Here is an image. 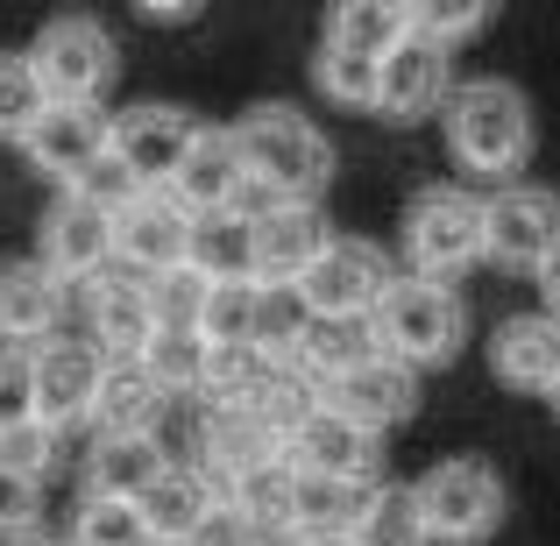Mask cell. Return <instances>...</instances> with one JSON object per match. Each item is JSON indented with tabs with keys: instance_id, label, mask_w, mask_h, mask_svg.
<instances>
[{
	"instance_id": "obj_1",
	"label": "cell",
	"mask_w": 560,
	"mask_h": 546,
	"mask_svg": "<svg viewBox=\"0 0 560 546\" xmlns=\"http://www.w3.org/2000/svg\"><path fill=\"white\" fill-rule=\"evenodd\" d=\"M440 121H447V150L462 171L490 185H511L525 164H533V100L518 93L511 79H468V85H447L440 100Z\"/></svg>"
},
{
	"instance_id": "obj_2",
	"label": "cell",
	"mask_w": 560,
	"mask_h": 546,
	"mask_svg": "<svg viewBox=\"0 0 560 546\" xmlns=\"http://www.w3.org/2000/svg\"><path fill=\"white\" fill-rule=\"evenodd\" d=\"M370 341H376V356H390L405 369H447L468 341V305L440 277H419V270L390 277L383 299L370 305Z\"/></svg>"
},
{
	"instance_id": "obj_3",
	"label": "cell",
	"mask_w": 560,
	"mask_h": 546,
	"mask_svg": "<svg viewBox=\"0 0 560 546\" xmlns=\"http://www.w3.org/2000/svg\"><path fill=\"white\" fill-rule=\"evenodd\" d=\"M228 136H234V150H242V171L270 191V199H319L327 178H334V142L319 136L299 107H248Z\"/></svg>"
},
{
	"instance_id": "obj_4",
	"label": "cell",
	"mask_w": 560,
	"mask_h": 546,
	"mask_svg": "<svg viewBox=\"0 0 560 546\" xmlns=\"http://www.w3.org/2000/svg\"><path fill=\"white\" fill-rule=\"evenodd\" d=\"M411 504H419V525L433 546H482L504 525V483H497L490 462L454 454V462H433L411 483Z\"/></svg>"
},
{
	"instance_id": "obj_5",
	"label": "cell",
	"mask_w": 560,
	"mask_h": 546,
	"mask_svg": "<svg viewBox=\"0 0 560 546\" xmlns=\"http://www.w3.org/2000/svg\"><path fill=\"white\" fill-rule=\"evenodd\" d=\"M405 256L419 277H440V284L476 270L482 263V199L462 185H425L405 206Z\"/></svg>"
},
{
	"instance_id": "obj_6",
	"label": "cell",
	"mask_w": 560,
	"mask_h": 546,
	"mask_svg": "<svg viewBox=\"0 0 560 546\" xmlns=\"http://www.w3.org/2000/svg\"><path fill=\"white\" fill-rule=\"evenodd\" d=\"M22 57H28V71H36L43 100H107L114 71H121L114 36L93 14H57V22H43Z\"/></svg>"
},
{
	"instance_id": "obj_7",
	"label": "cell",
	"mask_w": 560,
	"mask_h": 546,
	"mask_svg": "<svg viewBox=\"0 0 560 546\" xmlns=\"http://www.w3.org/2000/svg\"><path fill=\"white\" fill-rule=\"evenodd\" d=\"M390 256H383L376 242H355V234H327V248H319L313 263L299 270V305L313 320H370V305L383 299V284H390Z\"/></svg>"
},
{
	"instance_id": "obj_8",
	"label": "cell",
	"mask_w": 560,
	"mask_h": 546,
	"mask_svg": "<svg viewBox=\"0 0 560 546\" xmlns=\"http://www.w3.org/2000/svg\"><path fill=\"white\" fill-rule=\"evenodd\" d=\"M553 248H560V199L547 185L511 178V185H497L490 199H482V263L533 277Z\"/></svg>"
},
{
	"instance_id": "obj_9",
	"label": "cell",
	"mask_w": 560,
	"mask_h": 546,
	"mask_svg": "<svg viewBox=\"0 0 560 546\" xmlns=\"http://www.w3.org/2000/svg\"><path fill=\"white\" fill-rule=\"evenodd\" d=\"M93 383H100V348L85 334H43L28 341V419L43 426H79L85 405H93Z\"/></svg>"
},
{
	"instance_id": "obj_10",
	"label": "cell",
	"mask_w": 560,
	"mask_h": 546,
	"mask_svg": "<svg viewBox=\"0 0 560 546\" xmlns=\"http://www.w3.org/2000/svg\"><path fill=\"white\" fill-rule=\"evenodd\" d=\"M447 85H454V57L440 50V43H425V36H405V43H390V50L376 57L370 114L411 128V121H425V114H440Z\"/></svg>"
},
{
	"instance_id": "obj_11",
	"label": "cell",
	"mask_w": 560,
	"mask_h": 546,
	"mask_svg": "<svg viewBox=\"0 0 560 546\" xmlns=\"http://www.w3.org/2000/svg\"><path fill=\"white\" fill-rule=\"evenodd\" d=\"M376 448H383V433L355 426L348 411H334L327 397H319L305 419L284 426V462L305 468V476H355V483H376Z\"/></svg>"
},
{
	"instance_id": "obj_12",
	"label": "cell",
	"mask_w": 560,
	"mask_h": 546,
	"mask_svg": "<svg viewBox=\"0 0 560 546\" xmlns=\"http://www.w3.org/2000/svg\"><path fill=\"white\" fill-rule=\"evenodd\" d=\"M191 136H199V121H191L185 107H128V114H107V156L136 185H171V171L185 164Z\"/></svg>"
},
{
	"instance_id": "obj_13",
	"label": "cell",
	"mask_w": 560,
	"mask_h": 546,
	"mask_svg": "<svg viewBox=\"0 0 560 546\" xmlns=\"http://www.w3.org/2000/svg\"><path fill=\"white\" fill-rule=\"evenodd\" d=\"M22 150H28V164H36L43 178L71 185L100 150H107V107H100V100H43V114L28 121Z\"/></svg>"
},
{
	"instance_id": "obj_14",
	"label": "cell",
	"mask_w": 560,
	"mask_h": 546,
	"mask_svg": "<svg viewBox=\"0 0 560 546\" xmlns=\"http://www.w3.org/2000/svg\"><path fill=\"white\" fill-rule=\"evenodd\" d=\"M319 397H327L334 411H348L355 426H370V433H390V426H405L411 411H419V369H405L390 356H362L355 369H341Z\"/></svg>"
},
{
	"instance_id": "obj_15",
	"label": "cell",
	"mask_w": 560,
	"mask_h": 546,
	"mask_svg": "<svg viewBox=\"0 0 560 546\" xmlns=\"http://www.w3.org/2000/svg\"><path fill=\"white\" fill-rule=\"evenodd\" d=\"M36 263H50L65 284H85L100 263H114V213L85 206L79 191H57V206L36 228Z\"/></svg>"
},
{
	"instance_id": "obj_16",
	"label": "cell",
	"mask_w": 560,
	"mask_h": 546,
	"mask_svg": "<svg viewBox=\"0 0 560 546\" xmlns=\"http://www.w3.org/2000/svg\"><path fill=\"white\" fill-rule=\"evenodd\" d=\"M185 228L191 213L178 199H171L164 185H142L136 199L114 213V263H128V270H171V263H185Z\"/></svg>"
},
{
	"instance_id": "obj_17",
	"label": "cell",
	"mask_w": 560,
	"mask_h": 546,
	"mask_svg": "<svg viewBox=\"0 0 560 546\" xmlns=\"http://www.w3.org/2000/svg\"><path fill=\"white\" fill-rule=\"evenodd\" d=\"M85 313H93L85 341H93L100 356H136L156 334L150 299H142V270H128V263H100V270L85 277Z\"/></svg>"
},
{
	"instance_id": "obj_18",
	"label": "cell",
	"mask_w": 560,
	"mask_h": 546,
	"mask_svg": "<svg viewBox=\"0 0 560 546\" xmlns=\"http://www.w3.org/2000/svg\"><path fill=\"white\" fill-rule=\"evenodd\" d=\"M319 248H327L319 199H277L270 213H256V284H299Z\"/></svg>"
},
{
	"instance_id": "obj_19",
	"label": "cell",
	"mask_w": 560,
	"mask_h": 546,
	"mask_svg": "<svg viewBox=\"0 0 560 546\" xmlns=\"http://www.w3.org/2000/svg\"><path fill=\"white\" fill-rule=\"evenodd\" d=\"M164 405L171 397L156 391V376L136 356H100V383H93V405H85V419L100 433H156Z\"/></svg>"
},
{
	"instance_id": "obj_20",
	"label": "cell",
	"mask_w": 560,
	"mask_h": 546,
	"mask_svg": "<svg viewBox=\"0 0 560 546\" xmlns=\"http://www.w3.org/2000/svg\"><path fill=\"white\" fill-rule=\"evenodd\" d=\"M65 320V277L50 263L22 256V263H0V341H43L57 334Z\"/></svg>"
},
{
	"instance_id": "obj_21",
	"label": "cell",
	"mask_w": 560,
	"mask_h": 546,
	"mask_svg": "<svg viewBox=\"0 0 560 546\" xmlns=\"http://www.w3.org/2000/svg\"><path fill=\"white\" fill-rule=\"evenodd\" d=\"M248 185V171H242V150H234V136L228 128H206L199 121V136H191V150H185V164L171 171V199L185 206V213H213V206H234V191Z\"/></svg>"
},
{
	"instance_id": "obj_22",
	"label": "cell",
	"mask_w": 560,
	"mask_h": 546,
	"mask_svg": "<svg viewBox=\"0 0 560 546\" xmlns=\"http://www.w3.org/2000/svg\"><path fill=\"white\" fill-rule=\"evenodd\" d=\"M490 369H497V383L539 397V391L560 376V320H553V313H518V320H504V327L490 334Z\"/></svg>"
},
{
	"instance_id": "obj_23",
	"label": "cell",
	"mask_w": 560,
	"mask_h": 546,
	"mask_svg": "<svg viewBox=\"0 0 560 546\" xmlns=\"http://www.w3.org/2000/svg\"><path fill=\"white\" fill-rule=\"evenodd\" d=\"M185 270L206 284H228V277H256V220L213 206V213H191L185 228Z\"/></svg>"
},
{
	"instance_id": "obj_24",
	"label": "cell",
	"mask_w": 560,
	"mask_h": 546,
	"mask_svg": "<svg viewBox=\"0 0 560 546\" xmlns=\"http://www.w3.org/2000/svg\"><path fill=\"white\" fill-rule=\"evenodd\" d=\"M199 454H206V476L228 483V476H242V468H256V462H277V454H284V433L262 426L256 411H242V405H206Z\"/></svg>"
},
{
	"instance_id": "obj_25",
	"label": "cell",
	"mask_w": 560,
	"mask_h": 546,
	"mask_svg": "<svg viewBox=\"0 0 560 546\" xmlns=\"http://www.w3.org/2000/svg\"><path fill=\"white\" fill-rule=\"evenodd\" d=\"M213 504H220L213 476H206V468H178V462H164L150 483H142V497H136V511H142V525H150V539H185Z\"/></svg>"
},
{
	"instance_id": "obj_26",
	"label": "cell",
	"mask_w": 560,
	"mask_h": 546,
	"mask_svg": "<svg viewBox=\"0 0 560 546\" xmlns=\"http://www.w3.org/2000/svg\"><path fill=\"white\" fill-rule=\"evenodd\" d=\"M362 497H370V483H355V476H305V468H291V533L348 539Z\"/></svg>"
},
{
	"instance_id": "obj_27",
	"label": "cell",
	"mask_w": 560,
	"mask_h": 546,
	"mask_svg": "<svg viewBox=\"0 0 560 546\" xmlns=\"http://www.w3.org/2000/svg\"><path fill=\"white\" fill-rule=\"evenodd\" d=\"M156 468H164L156 433H100L93 454H85V497H128L136 504Z\"/></svg>"
},
{
	"instance_id": "obj_28",
	"label": "cell",
	"mask_w": 560,
	"mask_h": 546,
	"mask_svg": "<svg viewBox=\"0 0 560 546\" xmlns=\"http://www.w3.org/2000/svg\"><path fill=\"white\" fill-rule=\"evenodd\" d=\"M405 36H411L405 0H334V14H327V43L348 57H370V65Z\"/></svg>"
},
{
	"instance_id": "obj_29",
	"label": "cell",
	"mask_w": 560,
	"mask_h": 546,
	"mask_svg": "<svg viewBox=\"0 0 560 546\" xmlns=\"http://www.w3.org/2000/svg\"><path fill=\"white\" fill-rule=\"evenodd\" d=\"M213 490H220V504H228L234 519H248L256 533L291 525V462H284V454H277V462L242 468V476H228V483H213Z\"/></svg>"
},
{
	"instance_id": "obj_30",
	"label": "cell",
	"mask_w": 560,
	"mask_h": 546,
	"mask_svg": "<svg viewBox=\"0 0 560 546\" xmlns=\"http://www.w3.org/2000/svg\"><path fill=\"white\" fill-rule=\"evenodd\" d=\"M136 362L156 376V391H164V397H199V391H206V362H213V348L199 341V327H156L150 341L136 348Z\"/></svg>"
},
{
	"instance_id": "obj_31",
	"label": "cell",
	"mask_w": 560,
	"mask_h": 546,
	"mask_svg": "<svg viewBox=\"0 0 560 546\" xmlns=\"http://www.w3.org/2000/svg\"><path fill=\"white\" fill-rule=\"evenodd\" d=\"M362 356H376V341H370V320H305V334H299V348H291V362L305 369V376L327 391L341 369H355Z\"/></svg>"
},
{
	"instance_id": "obj_32",
	"label": "cell",
	"mask_w": 560,
	"mask_h": 546,
	"mask_svg": "<svg viewBox=\"0 0 560 546\" xmlns=\"http://www.w3.org/2000/svg\"><path fill=\"white\" fill-rule=\"evenodd\" d=\"M348 546H433L419 525V504H411V483H370L355 525H348Z\"/></svg>"
},
{
	"instance_id": "obj_33",
	"label": "cell",
	"mask_w": 560,
	"mask_h": 546,
	"mask_svg": "<svg viewBox=\"0 0 560 546\" xmlns=\"http://www.w3.org/2000/svg\"><path fill=\"white\" fill-rule=\"evenodd\" d=\"M199 341L206 348H256V277H228V284H206L199 299Z\"/></svg>"
},
{
	"instance_id": "obj_34",
	"label": "cell",
	"mask_w": 560,
	"mask_h": 546,
	"mask_svg": "<svg viewBox=\"0 0 560 546\" xmlns=\"http://www.w3.org/2000/svg\"><path fill=\"white\" fill-rule=\"evenodd\" d=\"M497 14V0H405V22L411 36L440 43V50H454V43H468L482 22Z\"/></svg>"
},
{
	"instance_id": "obj_35",
	"label": "cell",
	"mask_w": 560,
	"mask_h": 546,
	"mask_svg": "<svg viewBox=\"0 0 560 546\" xmlns=\"http://www.w3.org/2000/svg\"><path fill=\"white\" fill-rule=\"evenodd\" d=\"M71 546H150V525H142V511L128 497H85Z\"/></svg>"
},
{
	"instance_id": "obj_36",
	"label": "cell",
	"mask_w": 560,
	"mask_h": 546,
	"mask_svg": "<svg viewBox=\"0 0 560 546\" xmlns=\"http://www.w3.org/2000/svg\"><path fill=\"white\" fill-rule=\"evenodd\" d=\"M0 468L8 476H22V483H43L57 468V426H43V419H0Z\"/></svg>"
},
{
	"instance_id": "obj_37",
	"label": "cell",
	"mask_w": 560,
	"mask_h": 546,
	"mask_svg": "<svg viewBox=\"0 0 560 546\" xmlns=\"http://www.w3.org/2000/svg\"><path fill=\"white\" fill-rule=\"evenodd\" d=\"M305 305H299V291L291 284H256V348L262 356H291L299 348V334H305Z\"/></svg>"
},
{
	"instance_id": "obj_38",
	"label": "cell",
	"mask_w": 560,
	"mask_h": 546,
	"mask_svg": "<svg viewBox=\"0 0 560 546\" xmlns=\"http://www.w3.org/2000/svg\"><path fill=\"white\" fill-rule=\"evenodd\" d=\"M43 114V85L22 50H0V142H22L28 121Z\"/></svg>"
},
{
	"instance_id": "obj_39",
	"label": "cell",
	"mask_w": 560,
	"mask_h": 546,
	"mask_svg": "<svg viewBox=\"0 0 560 546\" xmlns=\"http://www.w3.org/2000/svg\"><path fill=\"white\" fill-rule=\"evenodd\" d=\"M142 299H150L156 327H191V320H199V299H206V277H191L185 263H171V270L142 277Z\"/></svg>"
},
{
	"instance_id": "obj_40",
	"label": "cell",
	"mask_w": 560,
	"mask_h": 546,
	"mask_svg": "<svg viewBox=\"0 0 560 546\" xmlns=\"http://www.w3.org/2000/svg\"><path fill=\"white\" fill-rule=\"evenodd\" d=\"M313 85H319L327 100H341V107H370L376 65H370V57H348V50H334V43H319V57H313Z\"/></svg>"
},
{
	"instance_id": "obj_41",
	"label": "cell",
	"mask_w": 560,
	"mask_h": 546,
	"mask_svg": "<svg viewBox=\"0 0 560 546\" xmlns=\"http://www.w3.org/2000/svg\"><path fill=\"white\" fill-rule=\"evenodd\" d=\"M65 191H79V199H85V206H100V213H121V206H128V199H136V191H142V185H136V178H128V171H121V164H114V156H107V150H100V156H93V164H85V171H79V178H71Z\"/></svg>"
},
{
	"instance_id": "obj_42",
	"label": "cell",
	"mask_w": 560,
	"mask_h": 546,
	"mask_svg": "<svg viewBox=\"0 0 560 546\" xmlns=\"http://www.w3.org/2000/svg\"><path fill=\"white\" fill-rule=\"evenodd\" d=\"M28 411V348L0 341V419H22Z\"/></svg>"
},
{
	"instance_id": "obj_43",
	"label": "cell",
	"mask_w": 560,
	"mask_h": 546,
	"mask_svg": "<svg viewBox=\"0 0 560 546\" xmlns=\"http://www.w3.org/2000/svg\"><path fill=\"white\" fill-rule=\"evenodd\" d=\"M185 546H256V525L234 519L228 504H213V511H206V519L185 533Z\"/></svg>"
},
{
	"instance_id": "obj_44",
	"label": "cell",
	"mask_w": 560,
	"mask_h": 546,
	"mask_svg": "<svg viewBox=\"0 0 560 546\" xmlns=\"http://www.w3.org/2000/svg\"><path fill=\"white\" fill-rule=\"evenodd\" d=\"M36 490H43V483H22V476L0 468V525H8V519H36Z\"/></svg>"
},
{
	"instance_id": "obj_45",
	"label": "cell",
	"mask_w": 560,
	"mask_h": 546,
	"mask_svg": "<svg viewBox=\"0 0 560 546\" xmlns=\"http://www.w3.org/2000/svg\"><path fill=\"white\" fill-rule=\"evenodd\" d=\"M533 277H539V299H547V305H539V313H553V320H560V248H553L547 263H539Z\"/></svg>"
},
{
	"instance_id": "obj_46",
	"label": "cell",
	"mask_w": 560,
	"mask_h": 546,
	"mask_svg": "<svg viewBox=\"0 0 560 546\" xmlns=\"http://www.w3.org/2000/svg\"><path fill=\"white\" fill-rule=\"evenodd\" d=\"M0 546H50V533H43V519H8L0 525Z\"/></svg>"
},
{
	"instance_id": "obj_47",
	"label": "cell",
	"mask_w": 560,
	"mask_h": 546,
	"mask_svg": "<svg viewBox=\"0 0 560 546\" xmlns=\"http://www.w3.org/2000/svg\"><path fill=\"white\" fill-rule=\"evenodd\" d=\"M142 14H150V22H191V14H199V0H136Z\"/></svg>"
},
{
	"instance_id": "obj_48",
	"label": "cell",
	"mask_w": 560,
	"mask_h": 546,
	"mask_svg": "<svg viewBox=\"0 0 560 546\" xmlns=\"http://www.w3.org/2000/svg\"><path fill=\"white\" fill-rule=\"evenodd\" d=\"M539 397H547V405H553V419H560V376L547 383V391H539Z\"/></svg>"
},
{
	"instance_id": "obj_49",
	"label": "cell",
	"mask_w": 560,
	"mask_h": 546,
	"mask_svg": "<svg viewBox=\"0 0 560 546\" xmlns=\"http://www.w3.org/2000/svg\"><path fill=\"white\" fill-rule=\"evenodd\" d=\"M150 546H185V539H150Z\"/></svg>"
}]
</instances>
